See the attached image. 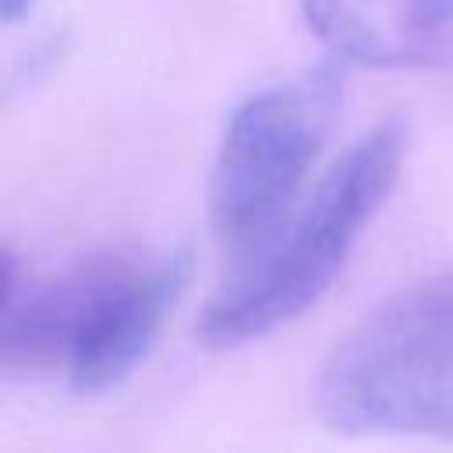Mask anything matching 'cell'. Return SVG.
Returning <instances> with one entry per match:
<instances>
[{
    "instance_id": "obj_4",
    "label": "cell",
    "mask_w": 453,
    "mask_h": 453,
    "mask_svg": "<svg viewBox=\"0 0 453 453\" xmlns=\"http://www.w3.org/2000/svg\"><path fill=\"white\" fill-rule=\"evenodd\" d=\"M191 280V255L96 251L74 262L60 368L78 396L117 389L152 350Z\"/></svg>"
},
{
    "instance_id": "obj_1",
    "label": "cell",
    "mask_w": 453,
    "mask_h": 453,
    "mask_svg": "<svg viewBox=\"0 0 453 453\" xmlns=\"http://www.w3.org/2000/svg\"><path fill=\"white\" fill-rule=\"evenodd\" d=\"M407 156L403 120L357 138L294 209L280 234L205 304L198 333L209 347H244L304 315L340 276L357 237L389 198Z\"/></svg>"
},
{
    "instance_id": "obj_5",
    "label": "cell",
    "mask_w": 453,
    "mask_h": 453,
    "mask_svg": "<svg viewBox=\"0 0 453 453\" xmlns=\"http://www.w3.org/2000/svg\"><path fill=\"white\" fill-rule=\"evenodd\" d=\"M336 60L425 67L453 46V0H301Z\"/></svg>"
},
{
    "instance_id": "obj_2",
    "label": "cell",
    "mask_w": 453,
    "mask_h": 453,
    "mask_svg": "<svg viewBox=\"0 0 453 453\" xmlns=\"http://www.w3.org/2000/svg\"><path fill=\"white\" fill-rule=\"evenodd\" d=\"M311 400L343 435L453 442V269L354 322L322 357Z\"/></svg>"
},
{
    "instance_id": "obj_3",
    "label": "cell",
    "mask_w": 453,
    "mask_h": 453,
    "mask_svg": "<svg viewBox=\"0 0 453 453\" xmlns=\"http://www.w3.org/2000/svg\"><path fill=\"white\" fill-rule=\"evenodd\" d=\"M340 106L333 64L251 92L234 106L209 184V219L223 251L255 258L294 216Z\"/></svg>"
},
{
    "instance_id": "obj_6",
    "label": "cell",
    "mask_w": 453,
    "mask_h": 453,
    "mask_svg": "<svg viewBox=\"0 0 453 453\" xmlns=\"http://www.w3.org/2000/svg\"><path fill=\"white\" fill-rule=\"evenodd\" d=\"M28 7H32V0H0V11H4V18H7V21L21 18Z\"/></svg>"
}]
</instances>
